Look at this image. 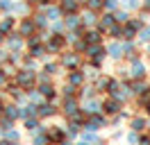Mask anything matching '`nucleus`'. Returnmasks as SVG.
Masks as SVG:
<instances>
[{"label": "nucleus", "instance_id": "nucleus-1", "mask_svg": "<svg viewBox=\"0 0 150 145\" xmlns=\"http://www.w3.org/2000/svg\"><path fill=\"white\" fill-rule=\"evenodd\" d=\"M14 84H18L23 91H30L37 86V70H28V68H18L14 75Z\"/></svg>", "mask_w": 150, "mask_h": 145}, {"label": "nucleus", "instance_id": "nucleus-2", "mask_svg": "<svg viewBox=\"0 0 150 145\" xmlns=\"http://www.w3.org/2000/svg\"><path fill=\"white\" fill-rule=\"evenodd\" d=\"M59 66L64 70H75V68L82 66V54L75 52V50H64L59 54Z\"/></svg>", "mask_w": 150, "mask_h": 145}, {"label": "nucleus", "instance_id": "nucleus-3", "mask_svg": "<svg viewBox=\"0 0 150 145\" xmlns=\"http://www.w3.org/2000/svg\"><path fill=\"white\" fill-rule=\"evenodd\" d=\"M46 50L48 54H62L66 50V43H68V39L66 34H52V36H46Z\"/></svg>", "mask_w": 150, "mask_h": 145}, {"label": "nucleus", "instance_id": "nucleus-4", "mask_svg": "<svg viewBox=\"0 0 150 145\" xmlns=\"http://www.w3.org/2000/svg\"><path fill=\"white\" fill-rule=\"evenodd\" d=\"M66 118H75L82 113V104H80V98H64L62 100V109H59Z\"/></svg>", "mask_w": 150, "mask_h": 145}, {"label": "nucleus", "instance_id": "nucleus-5", "mask_svg": "<svg viewBox=\"0 0 150 145\" xmlns=\"http://www.w3.org/2000/svg\"><path fill=\"white\" fill-rule=\"evenodd\" d=\"M5 48H7V52H23V50H25V39L14 30V32L7 34V39H5Z\"/></svg>", "mask_w": 150, "mask_h": 145}, {"label": "nucleus", "instance_id": "nucleus-6", "mask_svg": "<svg viewBox=\"0 0 150 145\" xmlns=\"http://www.w3.org/2000/svg\"><path fill=\"white\" fill-rule=\"evenodd\" d=\"M148 66H146V61L141 59V57H137V59H132L130 61V77L132 80H146L148 77Z\"/></svg>", "mask_w": 150, "mask_h": 145}, {"label": "nucleus", "instance_id": "nucleus-7", "mask_svg": "<svg viewBox=\"0 0 150 145\" xmlns=\"http://www.w3.org/2000/svg\"><path fill=\"white\" fill-rule=\"evenodd\" d=\"M16 32H18L23 39H30V36L37 34V27H34V20H32V16H23L18 20V25H16Z\"/></svg>", "mask_w": 150, "mask_h": 145}, {"label": "nucleus", "instance_id": "nucleus-8", "mask_svg": "<svg viewBox=\"0 0 150 145\" xmlns=\"http://www.w3.org/2000/svg\"><path fill=\"white\" fill-rule=\"evenodd\" d=\"M86 82V72L82 68H75V70H66V84H73V86H84Z\"/></svg>", "mask_w": 150, "mask_h": 145}, {"label": "nucleus", "instance_id": "nucleus-9", "mask_svg": "<svg viewBox=\"0 0 150 145\" xmlns=\"http://www.w3.org/2000/svg\"><path fill=\"white\" fill-rule=\"evenodd\" d=\"M46 134H48L50 145H59L62 141H66V138H68V134H66V127H48Z\"/></svg>", "mask_w": 150, "mask_h": 145}, {"label": "nucleus", "instance_id": "nucleus-10", "mask_svg": "<svg viewBox=\"0 0 150 145\" xmlns=\"http://www.w3.org/2000/svg\"><path fill=\"white\" fill-rule=\"evenodd\" d=\"M121 111H123V104L118 102V100H114V98L103 100V113H105L107 118L116 116V113H121Z\"/></svg>", "mask_w": 150, "mask_h": 145}, {"label": "nucleus", "instance_id": "nucleus-11", "mask_svg": "<svg viewBox=\"0 0 150 145\" xmlns=\"http://www.w3.org/2000/svg\"><path fill=\"white\" fill-rule=\"evenodd\" d=\"M57 5L62 7V14H64V16H68V14H80V11H82V2H80V0H59Z\"/></svg>", "mask_w": 150, "mask_h": 145}, {"label": "nucleus", "instance_id": "nucleus-12", "mask_svg": "<svg viewBox=\"0 0 150 145\" xmlns=\"http://www.w3.org/2000/svg\"><path fill=\"white\" fill-rule=\"evenodd\" d=\"M57 111L59 109L50 102V100H43L41 104H37V113H39V118L43 120V118H52V116H57Z\"/></svg>", "mask_w": 150, "mask_h": 145}, {"label": "nucleus", "instance_id": "nucleus-13", "mask_svg": "<svg viewBox=\"0 0 150 145\" xmlns=\"http://www.w3.org/2000/svg\"><path fill=\"white\" fill-rule=\"evenodd\" d=\"M86 59H105L107 57V48H105L103 43H93V45H86Z\"/></svg>", "mask_w": 150, "mask_h": 145}, {"label": "nucleus", "instance_id": "nucleus-14", "mask_svg": "<svg viewBox=\"0 0 150 145\" xmlns=\"http://www.w3.org/2000/svg\"><path fill=\"white\" fill-rule=\"evenodd\" d=\"M105 48H107V57H109V59H114V61L123 59V41H114L112 39Z\"/></svg>", "mask_w": 150, "mask_h": 145}, {"label": "nucleus", "instance_id": "nucleus-15", "mask_svg": "<svg viewBox=\"0 0 150 145\" xmlns=\"http://www.w3.org/2000/svg\"><path fill=\"white\" fill-rule=\"evenodd\" d=\"M39 11H43L50 23H55V20H62V18H64V14H62V7H59V5H46V7H41Z\"/></svg>", "mask_w": 150, "mask_h": 145}, {"label": "nucleus", "instance_id": "nucleus-16", "mask_svg": "<svg viewBox=\"0 0 150 145\" xmlns=\"http://www.w3.org/2000/svg\"><path fill=\"white\" fill-rule=\"evenodd\" d=\"M103 111V102L98 98H91V100H84V104H82V113L84 116H91V113H100Z\"/></svg>", "mask_w": 150, "mask_h": 145}, {"label": "nucleus", "instance_id": "nucleus-17", "mask_svg": "<svg viewBox=\"0 0 150 145\" xmlns=\"http://www.w3.org/2000/svg\"><path fill=\"white\" fill-rule=\"evenodd\" d=\"M16 25H18V20L11 16V14H5V16L0 18V32L2 34H11L16 30Z\"/></svg>", "mask_w": 150, "mask_h": 145}, {"label": "nucleus", "instance_id": "nucleus-18", "mask_svg": "<svg viewBox=\"0 0 150 145\" xmlns=\"http://www.w3.org/2000/svg\"><path fill=\"white\" fill-rule=\"evenodd\" d=\"M30 7H32V5H30L28 0H16V2L11 5V14H14L16 18L30 16Z\"/></svg>", "mask_w": 150, "mask_h": 145}, {"label": "nucleus", "instance_id": "nucleus-19", "mask_svg": "<svg viewBox=\"0 0 150 145\" xmlns=\"http://www.w3.org/2000/svg\"><path fill=\"white\" fill-rule=\"evenodd\" d=\"M116 25V16H114L112 11H105L103 16H100V20H98V30L103 32V34H107V30L109 27Z\"/></svg>", "mask_w": 150, "mask_h": 145}, {"label": "nucleus", "instance_id": "nucleus-20", "mask_svg": "<svg viewBox=\"0 0 150 145\" xmlns=\"http://www.w3.org/2000/svg\"><path fill=\"white\" fill-rule=\"evenodd\" d=\"M82 39L86 41V45H93V43H103V32L98 30V27H91V30H84L82 32Z\"/></svg>", "mask_w": 150, "mask_h": 145}, {"label": "nucleus", "instance_id": "nucleus-21", "mask_svg": "<svg viewBox=\"0 0 150 145\" xmlns=\"http://www.w3.org/2000/svg\"><path fill=\"white\" fill-rule=\"evenodd\" d=\"M37 89H39V93H41V95H43L46 100H50V102L57 98V86L52 84V82H46V84H37Z\"/></svg>", "mask_w": 150, "mask_h": 145}, {"label": "nucleus", "instance_id": "nucleus-22", "mask_svg": "<svg viewBox=\"0 0 150 145\" xmlns=\"http://www.w3.org/2000/svg\"><path fill=\"white\" fill-rule=\"evenodd\" d=\"M148 125H150V122H148V118H146V116H132L130 118V129L139 132V134H143Z\"/></svg>", "mask_w": 150, "mask_h": 145}, {"label": "nucleus", "instance_id": "nucleus-23", "mask_svg": "<svg viewBox=\"0 0 150 145\" xmlns=\"http://www.w3.org/2000/svg\"><path fill=\"white\" fill-rule=\"evenodd\" d=\"M32 20H34V27H37V32H46L48 27H50V20L46 18L43 11H37V14H32Z\"/></svg>", "mask_w": 150, "mask_h": 145}, {"label": "nucleus", "instance_id": "nucleus-24", "mask_svg": "<svg viewBox=\"0 0 150 145\" xmlns=\"http://www.w3.org/2000/svg\"><path fill=\"white\" fill-rule=\"evenodd\" d=\"M98 14L96 11H91V9H84V14H82V25L86 27V30H91V27H98Z\"/></svg>", "mask_w": 150, "mask_h": 145}, {"label": "nucleus", "instance_id": "nucleus-25", "mask_svg": "<svg viewBox=\"0 0 150 145\" xmlns=\"http://www.w3.org/2000/svg\"><path fill=\"white\" fill-rule=\"evenodd\" d=\"M28 54H32L34 59H46V57H48L46 43H39V45H32V48H28Z\"/></svg>", "mask_w": 150, "mask_h": 145}, {"label": "nucleus", "instance_id": "nucleus-26", "mask_svg": "<svg viewBox=\"0 0 150 145\" xmlns=\"http://www.w3.org/2000/svg\"><path fill=\"white\" fill-rule=\"evenodd\" d=\"M2 113H7L11 120H18V118H21V104H18V102H7V107H5Z\"/></svg>", "mask_w": 150, "mask_h": 145}, {"label": "nucleus", "instance_id": "nucleus-27", "mask_svg": "<svg viewBox=\"0 0 150 145\" xmlns=\"http://www.w3.org/2000/svg\"><path fill=\"white\" fill-rule=\"evenodd\" d=\"M127 84H130V91L134 93V95H139V93H143L146 89H150L146 80H130Z\"/></svg>", "mask_w": 150, "mask_h": 145}, {"label": "nucleus", "instance_id": "nucleus-28", "mask_svg": "<svg viewBox=\"0 0 150 145\" xmlns=\"http://www.w3.org/2000/svg\"><path fill=\"white\" fill-rule=\"evenodd\" d=\"M84 9L100 14V11H105V0H84Z\"/></svg>", "mask_w": 150, "mask_h": 145}, {"label": "nucleus", "instance_id": "nucleus-29", "mask_svg": "<svg viewBox=\"0 0 150 145\" xmlns=\"http://www.w3.org/2000/svg\"><path fill=\"white\" fill-rule=\"evenodd\" d=\"M137 41H139V43H143V45H148V43H150V25H143V27L139 30Z\"/></svg>", "mask_w": 150, "mask_h": 145}, {"label": "nucleus", "instance_id": "nucleus-30", "mask_svg": "<svg viewBox=\"0 0 150 145\" xmlns=\"http://www.w3.org/2000/svg\"><path fill=\"white\" fill-rule=\"evenodd\" d=\"M114 16H116V23H121V25H125V23H127V20H130V11H127V9H116V11H114Z\"/></svg>", "mask_w": 150, "mask_h": 145}, {"label": "nucleus", "instance_id": "nucleus-31", "mask_svg": "<svg viewBox=\"0 0 150 145\" xmlns=\"http://www.w3.org/2000/svg\"><path fill=\"white\" fill-rule=\"evenodd\" d=\"M121 86H123V82H118L116 77H109V80H107V95H114Z\"/></svg>", "mask_w": 150, "mask_h": 145}, {"label": "nucleus", "instance_id": "nucleus-32", "mask_svg": "<svg viewBox=\"0 0 150 145\" xmlns=\"http://www.w3.org/2000/svg\"><path fill=\"white\" fill-rule=\"evenodd\" d=\"M43 70L48 72V75H52V77H55V75H59V70H62V66H59V61H46L43 63Z\"/></svg>", "mask_w": 150, "mask_h": 145}, {"label": "nucleus", "instance_id": "nucleus-33", "mask_svg": "<svg viewBox=\"0 0 150 145\" xmlns=\"http://www.w3.org/2000/svg\"><path fill=\"white\" fill-rule=\"evenodd\" d=\"M148 102H150V89H146L143 93H139V95H137V107L143 109L146 104H148Z\"/></svg>", "mask_w": 150, "mask_h": 145}, {"label": "nucleus", "instance_id": "nucleus-34", "mask_svg": "<svg viewBox=\"0 0 150 145\" xmlns=\"http://www.w3.org/2000/svg\"><path fill=\"white\" fill-rule=\"evenodd\" d=\"M14 122H16V120H11L7 113H0V129H2V132L11 129V127H14Z\"/></svg>", "mask_w": 150, "mask_h": 145}, {"label": "nucleus", "instance_id": "nucleus-35", "mask_svg": "<svg viewBox=\"0 0 150 145\" xmlns=\"http://www.w3.org/2000/svg\"><path fill=\"white\" fill-rule=\"evenodd\" d=\"M121 7L127 11H137V9H141V0H123Z\"/></svg>", "mask_w": 150, "mask_h": 145}, {"label": "nucleus", "instance_id": "nucleus-36", "mask_svg": "<svg viewBox=\"0 0 150 145\" xmlns=\"http://www.w3.org/2000/svg\"><path fill=\"white\" fill-rule=\"evenodd\" d=\"M2 136H5L7 141H21V132H18V129H14V127L7 129V132H2Z\"/></svg>", "mask_w": 150, "mask_h": 145}, {"label": "nucleus", "instance_id": "nucleus-37", "mask_svg": "<svg viewBox=\"0 0 150 145\" xmlns=\"http://www.w3.org/2000/svg\"><path fill=\"white\" fill-rule=\"evenodd\" d=\"M116 9H121V0H105V11H116Z\"/></svg>", "mask_w": 150, "mask_h": 145}, {"label": "nucleus", "instance_id": "nucleus-38", "mask_svg": "<svg viewBox=\"0 0 150 145\" xmlns=\"http://www.w3.org/2000/svg\"><path fill=\"white\" fill-rule=\"evenodd\" d=\"M139 132H134V129H130V132H127V134H125V141H127V143H130V145H137V143H139Z\"/></svg>", "mask_w": 150, "mask_h": 145}, {"label": "nucleus", "instance_id": "nucleus-39", "mask_svg": "<svg viewBox=\"0 0 150 145\" xmlns=\"http://www.w3.org/2000/svg\"><path fill=\"white\" fill-rule=\"evenodd\" d=\"M137 145H150V132H148V134H141Z\"/></svg>", "mask_w": 150, "mask_h": 145}, {"label": "nucleus", "instance_id": "nucleus-40", "mask_svg": "<svg viewBox=\"0 0 150 145\" xmlns=\"http://www.w3.org/2000/svg\"><path fill=\"white\" fill-rule=\"evenodd\" d=\"M5 107H7V102H5V95H2V93H0V113H2V111H5Z\"/></svg>", "mask_w": 150, "mask_h": 145}, {"label": "nucleus", "instance_id": "nucleus-41", "mask_svg": "<svg viewBox=\"0 0 150 145\" xmlns=\"http://www.w3.org/2000/svg\"><path fill=\"white\" fill-rule=\"evenodd\" d=\"M143 113H146V116L150 118V102H148V104H146V107H143Z\"/></svg>", "mask_w": 150, "mask_h": 145}, {"label": "nucleus", "instance_id": "nucleus-42", "mask_svg": "<svg viewBox=\"0 0 150 145\" xmlns=\"http://www.w3.org/2000/svg\"><path fill=\"white\" fill-rule=\"evenodd\" d=\"M75 145H93V143H89V141H84V138H82V141H77Z\"/></svg>", "mask_w": 150, "mask_h": 145}, {"label": "nucleus", "instance_id": "nucleus-43", "mask_svg": "<svg viewBox=\"0 0 150 145\" xmlns=\"http://www.w3.org/2000/svg\"><path fill=\"white\" fill-rule=\"evenodd\" d=\"M96 145H107V141H103V138H98V141H96Z\"/></svg>", "mask_w": 150, "mask_h": 145}, {"label": "nucleus", "instance_id": "nucleus-44", "mask_svg": "<svg viewBox=\"0 0 150 145\" xmlns=\"http://www.w3.org/2000/svg\"><path fill=\"white\" fill-rule=\"evenodd\" d=\"M59 145H75V143H71V141L66 138V141H62V143H59Z\"/></svg>", "mask_w": 150, "mask_h": 145}, {"label": "nucleus", "instance_id": "nucleus-45", "mask_svg": "<svg viewBox=\"0 0 150 145\" xmlns=\"http://www.w3.org/2000/svg\"><path fill=\"white\" fill-rule=\"evenodd\" d=\"M148 80H150V72H148Z\"/></svg>", "mask_w": 150, "mask_h": 145}, {"label": "nucleus", "instance_id": "nucleus-46", "mask_svg": "<svg viewBox=\"0 0 150 145\" xmlns=\"http://www.w3.org/2000/svg\"><path fill=\"white\" fill-rule=\"evenodd\" d=\"M0 134H2V129H0Z\"/></svg>", "mask_w": 150, "mask_h": 145}, {"label": "nucleus", "instance_id": "nucleus-47", "mask_svg": "<svg viewBox=\"0 0 150 145\" xmlns=\"http://www.w3.org/2000/svg\"><path fill=\"white\" fill-rule=\"evenodd\" d=\"M80 2H82V0H80Z\"/></svg>", "mask_w": 150, "mask_h": 145}, {"label": "nucleus", "instance_id": "nucleus-48", "mask_svg": "<svg viewBox=\"0 0 150 145\" xmlns=\"http://www.w3.org/2000/svg\"><path fill=\"white\" fill-rule=\"evenodd\" d=\"M50 2H52V0H50Z\"/></svg>", "mask_w": 150, "mask_h": 145}]
</instances>
